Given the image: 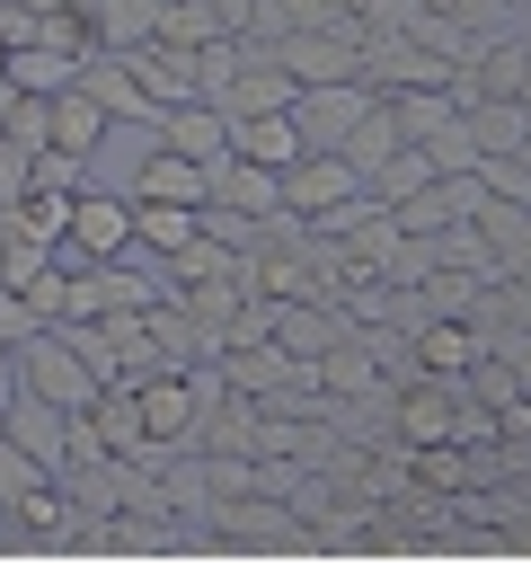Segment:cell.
I'll list each match as a JSON object with an SVG mask.
<instances>
[{
	"mask_svg": "<svg viewBox=\"0 0 531 567\" xmlns=\"http://www.w3.org/2000/svg\"><path fill=\"white\" fill-rule=\"evenodd\" d=\"M398 142H407V133H398V115H389V97H372V106L354 115V133H345L336 151H345V159H354V177H363V168H372V159H389Z\"/></svg>",
	"mask_w": 531,
	"mask_h": 567,
	"instance_id": "obj_18",
	"label": "cell"
},
{
	"mask_svg": "<svg viewBox=\"0 0 531 567\" xmlns=\"http://www.w3.org/2000/svg\"><path fill=\"white\" fill-rule=\"evenodd\" d=\"M159 9L168 0H88V44L97 53H133L159 35Z\"/></svg>",
	"mask_w": 531,
	"mask_h": 567,
	"instance_id": "obj_16",
	"label": "cell"
},
{
	"mask_svg": "<svg viewBox=\"0 0 531 567\" xmlns=\"http://www.w3.org/2000/svg\"><path fill=\"white\" fill-rule=\"evenodd\" d=\"M9 354H18V390H27V399H44V408H62V416H88V408H97V390H106V381L88 372V354H80L62 328H35V337H27V346H9Z\"/></svg>",
	"mask_w": 531,
	"mask_h": 567,
	"instance_id": "obj_1",
	"label": "cell"
},
{
	"mask_svg": "<svg viewBox=\"0 0 531 567\" xmlns=\"http://www.w3.org/2000/svg\"><path fill=\"white\" fill-rule=\"evenodd\" d=\"M425 177H434V159H425V142H398L389 159H372V168H363V186H372L381 204H398V195H416Z\"/></svg>",
	"mask_w": 531,
	"mask_h": 567,
	"instance_id": "obj_19",
	"label": "cell"
},
{
	"mask_svg": "<svg viewBox=\"0 0 531 567\" xmlns=\"http://www.w3.org/2000/svg\"><path fill=\"white\" fill-rule=\"evenodd\" d=\"M195 230H204V204H150V195H133V248L177 257Z\"/></svg>",
	"mask_w": 531,
	"mask_h": 567,
	"instance_id": "obj_17",
	"label": "cell"
},
{
	"mask_svg": "<svg viewBox=\"0 0 531 567\" xmlns=\"http://www.w3.org/2000/svg\"><path fill=\"white\" fill-rule=\"evenodd\" d=\"M124 239H133V195L80 186V195H71V213H62V239H53V257H71V266H97V257H115Z\"/></svg>",
	"mask_w": 531,
	"mask_h": 567,
	"instance_id": "obj_2",
	"label": "cell"
},
{
	"mask_svg": "<svg viewBox=\"0 0 531 567\" xmlns=\"http://www.w3.org/2000/svg\"><path fill=\"white\" fill-rule=\"evenodd\" d=\"M106 133H115V115H106V106H97V97H88L80 80L44 97V142H62V151H80V159H97V142H106Z\"/></svg>",
	"mask_w": 531,
	"mask_h": 567,
	"instance_id": "obj_11",
	"label": "cell"
},
{
	"mask_svg": "<svg viewBox=\"0 0 531 567\" xmlns=\"http://www.w3.org/2000/svg\"><path fill=\"white\" fill-rule=\"evenodd\" d=\"M372 97H381V89H372L363 71H354V80H310V89H292V124H301V142H310V151H336Z\"/></svg>",
	"mask_w": 531,
	"mask_h": 567,
	"instance_id": "obj_3",
	"label": "cell"
},
{
	"mask_svg": "<svg viewBox=\"0 0 531 567\" xmlns=\"http://www.w3.org/2000/svg\"><path fill=\"white\" fill-rule=\"evenodd\" d=\"M0 80H9L18 97H53V89H71V80H80V53H62V44L27 35V44H9V53H0Z\"/></svg>",
	"mask_w": 531,
	"mask_h": 567,
	"instance_id": "obj_12",
	"label": "cell"
},
{
	"mask_svg": "<svg viewBox=\"0 0 531 567\" xmlns=\"http://www.w3.org/2000/svg\"><path fill=\"white\" fill-rule=\"evenodd\" d=\"M35 328H44V319L27 310V292H18V284H0V346H27Z\"/></svg>",
	"mask_w": 531,
	"mask_h": 567,
	"instance_id": "obj_20",
	"label": "cell"
},
{
	"mask_svg": "<svg viewBox=\"0 0 531 567\" xmlns=\"http://www.w3.org/2000/svg\"><path fill=\"white\" fill-rule=\"evenodd\" d=\"M159 142H168V151H186V159H204V168H212V159H221V151H230V115H221V106H212V97H186V106H168V115H159Z\"/></svg>",
	"mask_w": 531,
	"mask_h": 567,
	"instance_id": "obj_14",
	"label": "cell"
},
{
	"mask_svg": "<svg viewBox=\"0 0 531 567\" xmlns=\"http://www.w3.org/2000/svg\"><path fill=\"white\" fill-rule=\"evenodd\" d=\"M0 434H9L35 470H53V478H62V461H71V416H62V408H44V399L9 390V399H0Z\"/></svg>",
	"mask_w": 531,
	"mask_h": 567,
	"instance_id": "obj_6",
	"label": "cell"
},
{
	"mask_svg": "<svg viewBox=\"0 0 531 567\" xmlns=\"http://www.w3.org/2000/svg\"><path fill=\"white\" fill-rule=\"evenodd\" d=\"M407 354H416V372H442V381H460V372L487 354V337H478L460 310H434V319H416V328H407Z\"/></svg>",
	"mask_w": 531,
	"mask_h": 567,
	"instance_id": "obj_9",
	"label": "cell"
},
{
	"mask_svg": "<svg viewBox=\"0 0 531 567\" xmlns=\"http://www.w3.org/2000/svg\"><path fill=\"white\" fill-rule=\"evenodd\" d=\"M204 204L248 213V221H274V213H283V168H257V159L221 151V159H212V195H204Z\"/></svg>",
	"mask_w": 531,
	"mask_h": 567,
	"instance_id": "obj_8",
	"label": "cell"
},
{
	"mask_svg": "<svg viewBox=\"0 0 531 567\" xmlns=\"http://www.w3.org/2000/svg\"><path fill=\"white\" fill-rule=\"evenodd\" d=\"M363 177H354V159L345 151H301L292 168H283V213L292 221H310V213H327V204H345Z\"/></svg>",
	"mask_w": 531,
	"mask_h": 567,
	"instance_id": "obj_7",
	"label": "cell"
},
{
	"mask_svg": "<svg viewBox=\"0 0 531 567\" xmlns=\"http://www.w3.org/2000/svg\"><path fill=\"white\" fill-rule=\"evenodd\" d=\"M451 416H460V381L425 372V381L398 399V434H407V452H416V443H442V434H451Z\"/></svg>",
	"mask_w": 531,
	"mask_h": 567,
	"instance_id": "obj_15",
	"label": "cell"
},
{
	"mask_svg": "<svg viewBox=\"0 0 531 567\" xmlns=\"http://www.w3.org/2000/svg\"><path fill=\"white\" fill-rule=\"evenodd\" d=\"M266 53H274L301 89H310V80H354V71H363V35H354V27H292V35H274Z\"/></svg>",
	"mask_w": 531,
	"mask_h": 567,
	"instance_id": "obj_4",
	"label": "cell"
},
{
	"mask_svg": "<svg viewBox=\"0 0 531 567\" xmlns=\"http://www.w3.org/2000/svg\"><path fill=\"white\" fill-rule=\"evenodd\" d=\"M230 151H239V159H257V168H292L310 142H301L292 106H266V115H230Z\"/></svg>",
	"mask_w": 531,
	"mask_h": 567,
	"instance_id": "obj_13",
	"label": "cell"
},
{
	"mask_svg": "<svg viewBox=\"0 0 531 567\" xmlns=\"http://www.w3.org/2000/svg\"><path fill=\"white\" fill-rule=\"evenodd\" d=\"M124 71H133V89H142V106H186V97H204V80H195V44H168V35H150V44H133L124 53Z\"/></svg>",
	"mask_w": 531,
	"mask_h": 567,
	"instance_id": "obj_5",
	"label": "cell"
},
{
	"mask_svg": "<svg viewBox=\"0 0 531 567\" xmlns=\"http://www.w3.org/2000/svg\"><path fill=\"white\" fill-rule=\"evenodd\" d=\"M124 195H150V204H204V195H212V168L186 159V151H168V142H150Z\"/></svg>",
	"mask_w": 531,
	"mask_h": 567,
	"instance_id": "obj_10",
	"label": "cell"
}]
</instances>
